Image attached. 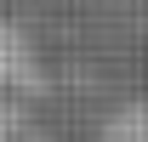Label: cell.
Segmentation results:
<instances>
[{"label":"cell","instance_id":"cell-1","mask_svg":"<svg viewBox=\"0 0 148 142\" xmlns=\"http://www.w3.org/2000/svg\"><path fill=\"white\" fill-rule=\"evenodd\" d=\"M23 57H29V51H23V40L12 34V29H0V85H12V80L23 74Z\"/></svg>","mask_w":148,"mask_h":142}]
</instances>
